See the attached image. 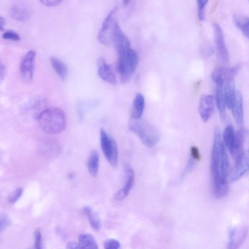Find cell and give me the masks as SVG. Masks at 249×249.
I'll return each mask as SVG.
<instances>
[{
    "instance_id": "ba28073f",
    "label": "cell",
    "mask_w": 249,
    "mask_h": 249,
    "mask_svg": "<svg viewBox=\"0 0 249 249\" xmlns=\"http://www.w3.org/2000/svg\"><path fill=\"white\" fill-rule=\"evenodd\" d=\"M213 29L217 56L222 62H228L229 60V54L225 42L222 29L217 23L213 24Z\"/></svg>"
},
{
    "instance_id": "4dcf8cb0",
    "label": "cell",
    "mask_w": 249,
    "mask_h": 249,
    "mask_svg": "<svg viewBox=\"0 0 249 249\" xmlns=\"http://www.w3.org/2000/svg\"><path fill=\"white\" fill-rule=\"evenodd\" d=\"M2 37L5 39L14 41H18L20 39L19 35L16 32L12 30L5 31L2 35Z\"/></svg>"
},
{
    "instance_id": "277c9868",
    "label": "cell",
    "mask_w": 249,
    "mask_h": 249,
    "mask_svg": "<svg viewBox=\"0 0 249 249\" xmlns=\"http://www.w3.org/2000/svg\"><path fill=\"white\" fill-rule=\"evenodd\" d=\"M138 63L137 53L132 48L119 55L117 63V70L122 82L127 81L135 71Z\"/></svg>"
},
{
    "instance_id": "ab89813d",
    "label": "cell",
    "mask_w": 249,
    "mask_h": 249,
    "mask_svg": "<svg viewBox=\"0 0 249 249\" xmlns=\"http://www.w3.org/2000/svg\"><path fill=\"white\" fill-rule=\"evenodd\" d=\"M123 1L124 4V5H127L130 1V0H123Z\"/></svg>"
},
{
    "instance_id": "f1b7e54d",
    "label": "cell",
    "mask_w": 249,
    "mask_h": 249,
    "mask_svg": "<svg viewBox=\"0 0 249 249\" xmlns=\"http://www.w3.org/2000/svg\"><path fill=\"white\" fill-rule=\"evenodd\" d=\"M209 0H196L198 17L200 20L205 19V7Z\"/></svg>"
},
{
    "instance_id": "8992f818",
    "label": "cell",
    "mask_w": 249,
    "mask_h": 249,
    "mask_svg": "<svg viewBox=\"0 0 249 249\" xmlns=\"http://www.w3.org/2000/svg\"><path fill=\"white\" fill-rule=\"evenodd\" d=\"M117 9V7H114L107 16L98 34L97 39L103 45H108L112 41Z\"/></svg>"
},
{
    "instance_id": "9c48e42d",
    "label": "cell",
    "mask_w": 249,
    "mask_h": 249,
    "mask_svg": "<svg viewBox=\"0 0 249 249\" xmlns=\"http://www.w3.org/2000/svg\"><path fill=\"white\" fill-rule=\"evenodd\" d=\"M112 41L118 55L122 54L131 48L128 38L122 31L117 21L112 33Z\"/></svg>"
},
{
    "instance_id": "8d00e7d4",
    "label": "cell",
    "mask_w": 249,
    "mask_h": 249,
    "mask_svg": "<svg viewBox=\"0 0 249 249\" xmlns=\"http://www.w3.org/2000/svg\"><path fill=\"white\" fill-rule=\"evenodd\" d=\"M6 73V68L4 64L0 60V85L2 83Z\"/></svg>"
},
{
    "instance_id": "7a4b0ae2",
    "label": "cell",
    "mask_w": 249,
    "mask_h": 249,
    "mask_svg": "<svg viewBox=\"0 0 249 249\" xmlns=\"http://www.w3.org/2000/svg\"><path fill=\"white\" fill-rule=\"evenodd\" d=\"M36 119L42 130L48 134H58L66 128V116L59 107H47L38 114Z\"/></svg>"
},
{
    "instance_id": "1f68e13d",
    "label": "cell",
    "mask_w": 249,
    "mask_h": 249,
    "mask_svg": "<svg viewBox=\"0 0 249 249\" xmlns=\"http://www.w3.org/2000/svg\"><path fill=\"white\" fill-rule=\"evenodd\" d=\"M23 190L21 188H18L13 192L9 197V202L11 203L16 202L21 196Z\"/></svg>"
},
{
    "instance_id": "f546056e",
    "label": "cell",
    "mask_w": 249,
    "mask_h": 249,
    "mask_svg": "<svg viewBox=\"0 0 249 249\" xmlns=\"http://www.w3.org/2000/svg\"><path fill=\"white\" fill-rule=\"evenodd\" d=\"M104 247L106 249H117L120 247V243L115 239H110L104 242Z\"/></svg>"
},
{
    "instance_id": "44dd1931",
    "label": "cell",
    "mask_w": 249,
    "mask_h": 249,
    "mask_svg": "<svg viewBox=\"0 0 249 249\" xmlns=\"http://www.w3.org/2000/svg\"><path fill=\"white\" fill-rule=\"evenodd\" d=\"M223 91L226 106L231 108L234 100L236 91L233 79L226 81Z\"/></svg>"
},
{
    "instance_id": "ffe728a7",
    "label": "cell",
    "mask_w": 249,
    "mask_h": 249,
    "mask_svg": "<svg viewBox=\"0 0 249 249\" xmlns=\"http://www.w3.org/2000/svg\"><path fill=\"white\" fill-rule=\"evenodd\" d=\"M144 107V98L141 93H137L133 100L131 110V117L133 119H140Z\"/></svg>"
},
{
    "instance_id": "cb8c5ba5",
    "label": "cell",
    "mask_w": 249,
    "mask_h": 249,
    "mask_svg": "<svg viewBox=\"0 0 249 249\" xmlns=\"http://www.w3.org/2000/svg\"><path fill=\"white\" fill-rule=\"evenodd\" d=\"M79 243L82 249H97V243L92 235L89 233H84L79 235Z\"/></svg>"
},
{
    "instance_id": "e575fe53",
    "label": "cell",
    "mask_w": 249,
    "mask_h": 249,
    "mask_svg": "<svg viewBox=\"0 0 249 249\" xmlns=\"http://www.w3.org/2000/svg\"><path fill=\"white\" fill-rule=\"evenodd\" d=\"M40 2L47 7H53L59 4L63 0H39Z\"/></svg>"
},
{
    "instance_id": "6da1fadb",
    "label": "cell",
    "mask_w": 249,
    "mask_h": 249,
    "mask_svg": "<svg viewBox=\"0 0 249 249\" xmlns=\"http://www.w3.org/2000/svg\"><path fill=\"white\" fill-rule=\"evenodd\" d=\"M210 167L213 195L217 198H223L228 192L230 162L218 127L214 130Z\"/></svg>"
},
{
    "instance_id": "3957f363",
    "label": "cell",
    "mask_w": 249,
    "mask_h": 249,
    "mask_svg": "<svg viewBox=\"0 0 249 249\" xmlns=\"http://www.w3.org/2000/svg\"><path fill=\"white\" fill-rule=\"evenodd\" d=\"M129 130L136 135L145 146L152 147L158 142L160 136L156 128L150 123L140 119L131 118Z\"/></svg>"
},
{
    "instance_id": "52a82bcc",
    "label": "cell",
    "mask_w": 249,
    "mask_h": 249,
    "mask_svg": "<svg viewBox=\"0 0 249 249\" xmlns=\"http://www.w3.org/2000/svg\"><path fill=\"white\" fill-rule=\"evenodd\" d=\"M233 158L234 163L229 176L231 181H235L240 178L248 169V157L245 150L237 153Z\"/></svg>"
},
{
    "instance_id": "5b68a950",
    "label": "cell",
    "mask_w": 249,
    "mask_h": 249,
    "mask_svg": "<svg viewBox=\"0 0 249 249\" xmlns=\"http://www.w3.org/2000/svg\"><path fill=\"white\" fill-rule=\"evenodd\" d=\"M100 142L103 152L109 164L116 167L118 163V148L114 139L103 129L100 131Z\"/></svg>"
},
{
    "instance_id": "d6986e66",
    "label": "cell",
    "mask_w": 249,
    "mask_h": 249,
    "mask_svg": "<svg viewBox=\"0 0 249 249\" xmlns=\"http://www.w3.org/2000/svg\"><path fill=\"white\" fill-rule=\"evenodd\" d=\"M237 71L236 67L234 68H222L218 67L214 69L213 72L212 77L214 81L216 79H220L225 81L233 79Z\"/></svg>"
},
{
    "instance_id": "83f0119b",
    "label": "cell",
    "mask_w": 249,
    "mask_h": 249,
    "mask_svg": "<svg viewBox=\"0 0 249 249\" xmlns=\"http://www.w3.org/2000/svg\"><path fill=\"white\" fill-rule=\"evenodd\" d=\"M196 160L192 159L191 157L190 158L187 163L185 166L183 171L182 172L180 179V180H183L191 172L194 168Z\"/></svg>"
},
{
    "instance_id": "d6a6232c",
    "label": "cell",
    "mask_w": 249,
    "mask_h": 249,
    "mask_svg": "<svg viewBox=\"0 0 249 249\" xmlns=\"http://www.w3.org/2000/svg\"><path fill=\"white\" fill-rule=\"evenodd\" d=\"M35 244L34 247L36 249H41V234L39 230H36L35 231Z\"/></svg>"
},
{
    "instance_id": "484cf974",
    "label": "cell",
    "mask_w": 249,
    "mask_h": 249,
    "mask_svg": "<svg viewBox=\"0 0 249 249\" xmlns=\"http://www.w3.org/2000/svg\"><path fill=\"white\" fill-rule=\"evenodd\" d=\"M234 136L235 133L232 125L231 124L228 125L224 130L223 138L224 143L230 153L233 148Z\"/></svg>"
},
{
    "instance_id": "836d02e7",
    "label": "cell",
    "mask_w": 249,
    "mask_h": 249,
    "mask_svg": "<svg viewBox=\"0 0 249 249\" xmlns=\"http://www.w3.org/2000/svg\"><path fill=\"white\" fill-rule=\"evenodd\" d=\"M190 157L196 161H198L201 159V156L197 147L195 146L191 147L190 149Z\"/></svg>"
},
{
    "instance_id": "d4e9b609",
    "label": "cell",
    "mask_w": 249,
    "mask_h": 249,
    "mask_svg": "<svg viewBox=\"0 0 249 249\" xmlns=\"http://www.w3.org/2000/svg\"><path fill=\"white\" fill-rule=\"evenodd\" d=\"M99 158L97 152L93 151L89 156L87 161L88 171L92 177H96L99 169Z\"/></svg>"
},
{
    "instance_id": "d590c367",
    "label": "cell",
    "mask_w": 249,
    "mask_h": 249,
    "mask_svg": "<svg viewBox=\"0 0 249 249\" xmlns=\"http://www.w3.org/2000/svg\"><path fill=\"white\" fill-rule=\"evenodd\" d=\"M10 224V221L6 217H0V232L5 230Z\"/></svg>"
},
{
    "instance_id": "603a6c76",
    "label": "cell",
    "mask_w": 249,
    "mask_h": 249,
    "mask_svg": "<svg viewBox=\"0 0 249 249\" xmlns=\"http://www.w3.org/2000/svg\"><path fill=\"white\" fill-rule=\"evenodd\" d=\"M50 61L53 69L60 78L65 79L68 72L67 66L63 62L53 56L51 57Z\"/></svg>"
},
{
    "instance_id": "f35d334b",
    "label": "cell",
    "mask_w": 249,
    "mask_h": 249,
    "mask_svg": "<svg viewBox=\"0 0 249 249\" xmlns=\"http://www.w3.org/2000/svg\"><path fill=\"white\" fill-rule=\"evenodd\" d=\"M5 24V21L4 18L0 15V30L2 31L3 30V27Z\"/></svg>"
},
{
    "instance_id": "2e32d148",
    "label": "cell",
    "mask_w": 249,
    "mask_h": 249,
    "mask_svg": "<svg viewBox=\"0 0 249 249\" xmlns=\"http://www.w3.org/2000/svg\"><path fill=\"white\" fill-rule=\"evenodd\" d=\"M231 108L236 123L241 124L243 122V106L242 97L240 91H236L234 100Z\"/></svg>"
},
{
    "instance_id": "9a60e30c",
    "label": "cell",
    "mask_w": 249,
    "mask_h": 249,
    "mask_svg": "<svg viewBox=\"0 0 249 249\" xmlns=\"http://www.w3.org/2000/svg\"><path fill=\"white\" fill-rule=\"evenodd\" d=\"M127 180L121 189L118 191L114 195V198L116 201H121L129 194L133 187L134 182V172L129 166L126 168Z\"/></svg>"
},
{
    "instance_id": "7c38bea8",
    "label": "cell",
    "mask_w": 249,
    "mask_h": 249,
    "mask_svg": "<svg viewBox=\"0 0 249 249\" xmlns=\"http://www.w3.org/2000/svg\"><path fill=\"white\" fill-rule=\"evenodd\" d=\"M213 108V96L211 95H202L199 100L198 110L202 121L206 122L211 117Z\"/></svg>"
},
{
    "instance_id": "e0dca14e",
    "label": "cell",
    "mask_w": 249,
    "mask_h": 249,
    "mask_svg": "<svg viewBox=\"0 0 249 249\" xmlns=\"http://www.w3.org/2000/svg\"><path fill=\"white\" fill-rule=\"evenodd\" d=\"M10 13L13 19L21 21L28 20L31 16L29 8L21 4L13 5L10 9Z\"/></svg>"
},
{
    "instance_id": "ac0fdd59",
    "label": "cell",
    "mask_w": 249,
    "mask_h": 249,
    "mask_svg": "<svg viewBox=\"0 0 249 249\" xmlns=\"http://www.w3.org/2000/svg\"><path fill=\"white\" fill-rule=\"evenodd\" d=\"M247 135L248 130L245 128H241L235 133L233 146L231 152L233 157L244 150V145Z\"/></svg>"
},
{
    "instance_id": "30bf717a",
    "label": "cell",
    "mask_w": 249,
    "mask_h": 249,
    "mask_svg": "<svg viewBox=\"0 0 249 249\" xmlns=\"http://www.w3.org/2000/svg\"><path fill=\"white\" fill-rule=\"evenodd\" d=\"M36 52L30 51L22 57L20 66V71L22 79L26 82H30L33 78L34 62Z\"/></svg>"
},
{
    "instance_id": "8fae6325",
    "label": "cell",
    "mask_w": 249,
    "mask_h": 249,
    "mask_svg": "<svg viewBox=\"0 0 249 249\" xmlns=\"http://www.w3.org/2000/svg\"><path fill=\"white\" fill-rule=\"evenodd\" d=\"M248 229L246 226L232 227L228 235V248L237 249L241 246L247 237Z\"/></svg>"
},
{
    "instance_id": "4316f807",
    "label": "cell",
    "mask_w": 249,
    "mask_h": 249,
    "mask_svg": "<svg viewBox=\"0 0 249 249\" xmlns=\"http://www.w3.org/2000/svg\"><path fill=\"white\" fill-rule=\"evenodd\" d=\"M84 212L89 219L91 227L95 231H100L101 228V223L98 217L89 207H85Z\"/></svg>"
},
{
    "instance_id": "4fadbf2b",
    "label": "cell",
    "mask_w": 249,
    "mask_h": 249,
    "mask_svg": "<svg viewBox=\"0 0 249 249\" xmlns=\"http://www.w3.org/2000/svg\"><path fill=\"white\" fill-rule=\"evenodd\" d=\"M98 74L99 77L106 82L111 84H115L117 83L116 77L111 67L103 58L98 60Z\"/></svg>"
},
{
    "instance_id": "7402d4cb",
    "label": "cell",
    "mask_w": 249,
    "mask_h": 249,
    "mask_svg": "<svg viewBox=\"0 0 249 249\" xmlns=\"http://www.w3.org/2000/svg\"><path fill=\"white\" fill-rule=\"evenodd\" d=\"M233 19L235 26L246 37L248 38L249 28V18L241 14H235L233 16Z\"/></svg>"
},
{
    "instance_id": "74e56055",
    "label": "cell",
    "mask_w": 249,
    "mask_h": 249,
    "mask_svg": "<svg viewBox=\"0 0 249 249\" xmlns=\"http://www.w3.org/2000/svg\"><path fill=\"white\" fill-rule=\"evenodd\" d=\"M66 249H82L79 243L75 242H70L68 243L66 246Z\"/></svg>"
},
{
    "instance_id": "5bb4252c",
    "label": "cell",
    "mask_w": 249,
    "mask_h": 249,
    "mask_svg": "<svg viewBox=\"0 0 249 249\" xmlns=\"http://www.w3.org/2000/svg\"><path fill=\"white\" fill-rule=\"evenodd\" d=\"M216 83L215 101L221 119L224 120L226 114V103L223 91L224 82L220 79L214 80Z\"/></svg>"
}]
</instances>
